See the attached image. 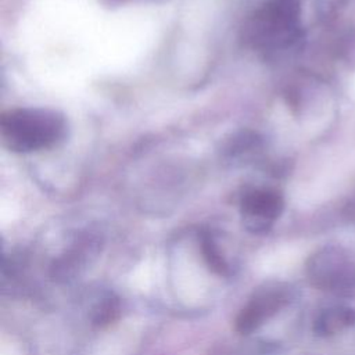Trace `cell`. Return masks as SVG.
I'll list each match as a JSON object with an SVG mask.
<instances>
[{"label":"cell","instance_id":"obj_3","mask_svg":"<svg viewBox=\"0 0 355 355\" xmlns=\"http://www.w3.org/2000/svg\"><path fill=\"white\" fill-rule=\"evenodd\" d=\"M309 282L327 291H341L355 282L354 265L347 252L338 247H324L316 251L306 263Z\"/></svg>","mask_w":355,"mask_h":355},{"label":"cell","instance_id":"obj_2","mask_svg":"<svg viewBox=\"0 0 355 355\" xmlns=\"http://www.w3.org/2000/svg\"><path fill=\"white\" fill-rule=\"evenodd\" d=\"M300 11L301 0H268L250 24L251 42L266 49L291 44L298 35Z\"/></svg>","mask_w":355,"mask_h":355},{"label":"cell","instance_id":"obj_8","mask_svg":"<svg viewBox=\"0 0 355 355\" xmlns=\"http://www.w3.org/2000/svg\"><path fill=\"white\" fill-rule=\"evenodd\" d=\"M201 251L207 265L219 276H229L232 273V268L226 258L219 251L214 237L209 233H204L201 236Z\"/></svg>","mask_w":355,"mask_h":355},{"label":"cell","instance_id":"obj_5","mask_svg":"<svg viewBox=\"0 0 355 355\" xmlns=\"http://www.w3.org/2000/svg\"><path fill=\"white\" fill-rule=\"evenodd\" d=\"M283 207L284 202L280 193L270 189L252 190L241 200L244 223L254 233L266 232L272 222L279 218Z\"/></svg>","mask_w":355,"mask_h":355},{"label":"cell","instance_id":"obj_6","mask_svg":"<svg viewBox=\"0 0 355 355\" xmlns=\"http://www.w3.org/2000/svg\"><path fill=\"white\" fill-rule=\"evenodd\" d=\"M97 252V244L86 240L76 244L64 255L57 258L51 265V276L57 282H68L76 277Z\"/></svg>","mask_w":355,"mask_h":355},{"label":"cell","instance_id":"obj_4","mask_svg":"<svg viewBox=\"0 0 355 355\" xmlns=\"http://www.w3.org/2000/svg\"><path fill=\"white\" fill-rule=\"evenodd\" d=\"M288 291L280 286L261 288L236 318V330L250 334L273 316L288 301Z\"/></svg>","mask_w":355,"mask_h":355},{"label":"cell","instance_id":"obj_7","mask_svg":"<svg viewBox=\"0 0 355 355\" xmlns=\"http://www.w3.org/2000/svg\"><path fill=\"white\" fill-rule=\"evenodd\" d=\"M355 323V311L348 306H331L322 311L313 323L318 336H333Z\"/></svg>","mask_w":355,"mask_h":355},{"label":"cell","instance_id":"obj_1","mask_svg":"<svg viewBox=\"0 0 355 355\" xmlns=\"http://www.w3.org/2000/svg\"><path fill=\"white\" fill-rule=\"evenodd\" d=\"M0 129L10 150L31 153L61 141L67 122L61 114L49 108H17L3 114Z\"/></svg>","mask_w":355,"mask_h":355},{"label":"cell","instance_id":"obj_9","mask_svg":"<svg viewBox=\"0 0 355 355\" xmlns=\"http://www.w3.org/2000/svg\"><path fill=\"white\" fill-rule=\"evenodd\" d=\"M119 315V301L118 298L108 295L103 298L93 309L92 322L96 326H105L116 319Z\"/></svg>","mask_w":355,"mask_h":355}]
</instances>
